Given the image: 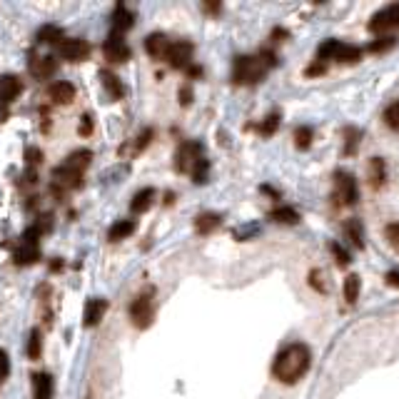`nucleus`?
<instances>
[{
    "label": "nucleus",
    "instance_id": "nucleus-1",
    "mask_svg": "<svg viewBox=\"0 0 399 399\" xmlns=\"http://www.w3.org/2000/svg\"><path fill=\"white\" fill-rule=\"evenodd\" d=\"M312 367V349L307 342H290L274 355L272 377L280 384H297Z\"/></svg>",
    "mask_w": 399,
    "mask_h": 399
},
{
    "label": "nucleus",
    "instance_id": "nucleus-2",
    "mask_svg": "<svg viewBox=\"0 0 399 399\" xmlns=\"http://www.w3.org/2000/svg\"><path fill=\"white\" fill-rule=\"evenodd\" d=\"M274 65H277V57L269 50H262L257 55H237L232 62V82L235 85H257Z\"/></svg>",
    "mask_w": 399,
    "mask_h": 399
},
{
    "label": "nucleus",
    "instance_id": "nucleus-3",
    "mask_svg": "<svg viewBox=\"0 0 399 399\" xmlns=\"http://www.w3.org/2000/svg\"><path fill=\"white\" fill-rule=\"evenodd\" d=\"M175 168L177 172H187L193 175L195 182H202L207 180V157L202 155V145L200 143H182L180 150H177V157H175Z\"/></svg>",
    "mask_w": 399,
    "mask_h": 399
},
{
    "label": "nucleus",
    "instance_id": "nucleus-4",
    "mask_svg": "<svg viewBox=\"0 0 399 399\" xmlns=\"http://www.w3.org/2000/svg\"><path fill=\"white\" fill-rule=\"evenodd\" d=\"M317 60L322 65H330V62H339V65H349V62H360L362 60V50L357 45H349L344 40H324L317 48Z\"/></svg>",
    "mask_w": 399,
    "mask_h": 399
},
{
    "label": "nucleus",
    "instance_id": "nucleus-5",
    "mask_svg": "<svg viewBox=\"0 0 399 399\" xmlns=\"http://www.w3.org/2000/svg\"><path fill=\"white\" fill-rule=\"evenodd\" d=\"M335 202L339 207H352L360 202V187H357V177L347 170H337L335 172V193H332Z\"/></svg>",
    "mask_w": 399,
    "mask_h": 399
},
{
    "label": "nucleus",
    "instance_id": "nucleus-6",
    "mask_svg": "<svg viewBox=\"0 0 399 399\" xmlns=\"http://www.w3.org/2000/svg\"><path fill=\"white\" fill-rule=\"evenodd\" d=\"M367 28L380 37L392 35L394 30H399V3H389V6L380 8V10L369 18Z\"/></svg>",
    "mask_w": 399,
    "mask_h": 399
},
{
    "label": "nucleus",
    "instance_id": "nucleus-7",
    "mask_svg": "<svg viewBox=\"0 0 399 399\" xmlns=\"http://www.w3.org/2000/svg\"><path fill=\"white\" fill-rule=\"evenodd\" d=\"M193 43H187V40H177V43H170V50L168 55H165V60L172 65L175 70H185L190 68V62H193Z\"/></svg>",
    "mask_w": 399,
    "mask_h": 399
},
{
    "label": "nucleus",
    "instance_id": "nucleus-8",
    "mask_svg": "<svg viewBox=\"0 0 399 399\" xmlns=\"http://www.w3.org/2000/svg\"><path fill=\"white\" fill-rule=\"evenodd\" d=\"M152 294H140V297L135 299L130 305V319L135 327H148L150 322H152Z\"/></svg>",
    "mask_w": 399,
    "mask_h": 399
},
{
    "label": "nucleus",
    "instance_id": "nucleus-9",
    "mask_svg": "<svg viewBox=\"0 0 399 399\" xmlns=\"http://www.w3.org/2000/svg\"><path fill=\"white\" fill-rule=\"evenodd\" d=\"M57 50H60V55L65 57V60L80 62L85 60L87 53H90V45H87L85 40H80V37H70V40H62Z\"/></svg>",
    "mask_w": 399,
    "mask_h": 399
},
{
    "label": "nucleus",
    "instance_id": "nucleus-10",
    "mask_svg": "<svg viewBox=\"0 0 399 399\" xmlns=\"http://www.w3.org/2000/svg\"><path fill=\"white\" fill-rule=\"evenodd\" d=\"M103 53H105V57H107V60H112V62H127V60H130V48H127L123 37L115 35V33H112V35L105 40Z\"/></svg>",
    "mask_w": 399,
    "mask_h": 399
},
{
    "label": "nucleus",
    "instance_id": "nucleus-11",
    "mask_svg": "<svg viewBox=\"0 0 399 399\" xmlns=\"http://www.w3.org/2000/svg\"><path fill=\"white\" fill-rule=\"evenodd\" d=\"M107 312V299L103 297H93L90 302L85 305V314H82V324L85 327H95V324L100 322V319L105 317Z\"/></svg>",
    "mask_w": 399,
    "mask_h": 399
},
{
    "label": "nucleus",
    "instance_id": "nucleus-12",
    "mask_svg": "<svg viewBox=\"0 0 399 399\" xmlns=\"http://www.w3.org/2000/svg\"><path fill=\"white\" fill-rule=\"evenodd\" d=\"M57 70V60L50 55H40V57H33L30 60V73L40 80H48L50 75H55Z\"/></svg>",
    "mask_w": 399,
    "mask_h": 399
},
{
    "label": "nucleus",
    "instance_id": "nucleus-13",
    "mask_svg": "<svg viewBox=\"0 0 399 399\" xmlns=\"http://www.w3.org/2000/svg\"><path fill=\"white\" fill-rule=\"evenodd\" d=\"M367 175H369V185H372L374 190H382V187L387 185V162H384V157H372V160H369Z\"/></svg>",
    "mask_w": 399,
    "mask_h": 399
},
{
    "label": "nucleus",
    "instance_id": "nucleus-14",
    "mask_svg": "<svg viewBox=\"0 0 399 399\" xmlns=\"http://www.w3.org/2000/svg\"><path fill=\"white\" fill-rule=\"evenodd\" d=\"M145 50H148L150 57H165L170 50V37L165 33H152L145 40Z\"/></svg>",
    "mask_w": 399,
    "mask_h": 399
},
{
    "label": "nucleus",
    "instance_id": "nucleus-15",
    "mask_svg": "<svg viewBox=\"0 0 399 399\" xmlns=\"http://www.w3.org/2000/svg\"><path fill=\"white\" fill-rule=\"evenodd\" d=\"M269 218V222H274V224H299V220H302V215H299L297 210H294L292 205H282V207H274L272 212L267 215Z\"/></svg>",
    "mask_w": 399,
    "mask_h": 399
},
{
    "label": "nucleus",
    "instance_id": "nucleus-16",
    "mask_svg": "<svg viewBox=\"0 0 399 399\" xmlns=\"http://www.w3.org/2000/svg\"><path fill=\"white\" fill-rule=\"evenodd\" d=\"M80 172H75V170L65 168V165H60V168L53 172V180H55L57 187H65V190H75V187H80Z\"/></svg>",
    "mask_w": 399,
    "mask_h": 399
},
{
    "label": "nucleus",
    "instance_id": "nucleus-17",
    "mask_svg": "<svg viewBox=\"0 0 399 399\" xmlns=\"http://www.w3.org/2000/svg\"><path fill=\"white\" fill-rule=\"evenodd\" d=\"M132 23H135V15H132L127 8L125 6L115 8V12H112V33H115V35H123L125 30H130Z\"/></svg>",
    "mask_w": 399,
    "mask_h": 399
},
{
    "label": "nucleus",
    "instance_id": "nucleus-18",
    "mask_svg": "<svg viewBox=\"0 0 399 399\" xmlns=\"http://www.w3.org/2000/svg\"><path fill=\"white\" fill-rule=\"evenodd\" d=\"M20 90H23V82H20L15 75H3V78H0V100H3V103L15 100L20 95Z\"/></svg>",
    "mask_w": 399,
    "mask_h": 399
},
{
    "label": "nucleus",
    "instance_id": "nucleus-19",
    "mask_svg": "<svg viewBox=\"0 0 399 399\" xmlns=\"http://www.w3.org/2000/svg\"><path fill=\"white\" fill-rule=\"evenodd\" d=\"M222 224V218H220L218 212H202V215H197V220H195V232L197 235H210V232H215Z\"/></svg>",
    "mask_w": 399,
    "mask_h": 399
},
{
    "label": "nucleus",
    "instance_id": "nucleus-20",
    "mask_svg": "<svg viewBox=\"0 0 399 399\" xmlns=\"http://www.w3.org/2000/svg\"><path fill=\"white\" fill-rule=\"evenodd\" d=\"M33 399H53V377L45 372L33 377Z\"/></svg>",
    "mask_w": 399,
    "mask_h": 399
},
{
    "label": "nucleus",
    "instance_id": "nucleus-21",
    "mask_svg": "<svg viewBox=\"0 0 399 399\" xmlns=\"http://www.w3.org/2000/svg\"><path fill=\"white\" fill-rule=\"evenodd\" d=\"M50 100L57 103V105H70L75 100V87L70 82H55V85L50 87Z\"/></svg>",
    "mask_w": 399,
    "mask_h": 399
},
{
    "label": "nucleus",
    "instance_id": "nucleus-22",
    "mask_svg": "<svg viewBox=\"0 0 399 399\" xmlns=\"http://www.w3.org/2000/svg\"><path fill=\"white\" fill-rule=\"evenodd\" d=\"M342 292H344V302H347L349 307H355L357 299H360V292H362V277H360V274H347V277H344Z\"/></svg>",
    "mask_w": 399,
    "mask_h": 399
},
{
    "label": "nucleus",
    "instance_id": "nucleus-23",
    "mask_svg": "<svg viewBox=\"0 0 399 399\" xmlns=\"http://www.w3.org/2000/svg\"><path fill=\"white\" fill-rule=\"evenodd\" d=\"M152 200H155V190H152V187H145V190H140V193L132 197L130 210L135 212V215H143V212H148L150 207H152Z\"/></svg>",
    "mask_w": 399,
    "mask_h": 399
},
{
    "label": "nucleus",
    "instance_id": "nucleus-24",
    "mask_svg": "<svg viewBox=\"0 0 399 399\" xmlns=\"http://www.w3.org/2000/svg\"><path fill=\"white\" fill-rule=\"evenodd\" d=\"M135 230H137L135 220H118V222H115V224L110 227L107 237H110L112 242H120V240H125V237H130Z\"/></svg>",
    "mask_w": 399,
    "mask_h": 399
},
{
    "label": "nucleus",
    "instance_id": "nucleus-25",
    "mask_svg": "<svg viewBox=\"0 0 399 399\" xmlns=\"http://www.w3.org/2000/svg\"><path fill=\"white\" fill-rule=\"evenodd\" d=\"M90 160H93V152L90 150H75L73 155L65 160V168L75 170V172H85V168L90 165Z\"/></svg>",
    "mask_w": 399,
    "mask_h": 399
},
{
    "label": "nucleus",
    "instance_id": "nucleus-26",
    "mask_svg": "<svg viewBox=\"0 0 399 399\" xmlns=\"http://www.w3.org/2000/svg\"><path fill=\"white\" fill-rule=\"evenodd\" d=\"M292 140L297 145V150H310L312 143H314V130L312 125H297L292 132Z\"/></svg>",
    "mask_w": 399,
    "mask_h": 399
},
{
    "label": "nucleus",
    "instance_id": "nucleus-27",
    "mask_svg": "<svg viewBox=\"0 0 399 399\" xmlns=\"http://www.w3.org/2000/svg\"><path fill=\"white\" fill-rule=\"evenodd\" d=\"M382 123H384V127H389L392 132H399V98L392 100V103L384 107V112H382Z\"/></svg>",
    "mask_w": 399,
    "mask_h": 399
},
{
    "label": "nucleus",
    "instance_id": "nucleus-28",
    "mask_svg": "<svg viewBox=\"0 0 399 399\" xmlns=\"http://www.w3.org/2000/svg\"><path fill=\"white\" fill-rule=\"evenodd\" d=\"M344 237H347L349 242H355V247H364V232H362V222L360 220H349L344 224Z\"/></svg>",
    "mask_w": 399,
    "mask_h": 399
},
{
    "label": "nucleus",
    "instance_id": "nucleus-29",
    "mask_svg": "<svg viewBox=\"0 0 399 399\" xmlns=\"http://www.w3.org/2000/svg\"><path fill=\"white\" fill-rule=\"evenodd\" d=\"M40 260V249H37V245H20V249L15 252V262L18 265H33V262Z\"/></svg>",
    "mask_w": 399,
    "mask_h": 399
},
{
    "label": "nucleus",
    "instance_id": "nucleus-30",
    "mask_svg": "<svg viewBox=\"0 0 399 399\" xmlns=\"http://www.w3.org/2000/svg\"><path fill=\"white\" fill-rule=\"evenodd\" d=\"M100 78H103V85H105V90L112 95V100H120V98H123V95H125V87H123V82H120L118 75L103 73Z\"/></svg>",
    "mask_w": 399,
    "mask_h": 399
},
{
    "label": "nucleus",
    "instance_id": "nucleus-31",
    "mask_svg": "<svg viewBox=\"0 0 399 399\" xmlns=\"http://www.w3.org/2000/svg\"><path fill=\"white\" fill-rule=\"evenodd\" d=\"M280 120H282V115L277 110L269 112V115H265V120H262L260 127H257V130H260V135L262 137L274 135V132H277V127H280Z\"/></svg>",
    "mask_w": 399,
    "mask_h": 399
},
{
    "label": "nucleus",
    "instance_id": "nucleus-32",
    "mask_svg": "<svg viewBox=\"0 0 399 399\" xmlns=\"http://www.w3.org/2000/svg\"><path fill=\"white\" fill-rule=\"evenodd\" d=\"M344 155H355L357 148H360V127H344Z\"/></svg>",
    "mask_w": 399,
    "mask_h": 399
},
{
    "label": "nucleus",
    "instance_id": "nucleus-33",
    "mask_svg": "<svg viewBox=\"0 0 399 399\" xmlns=\"http://www.w3.org/2000/svg\"><path fill=\"white\" fill-rule=\"evenodd\" d=\"M394 45H397V37L394 35H384V37H377V40H372L369 43V53H387V50H392Z\"/></svg>",
    "mask_w": 399,
    "mask_h": 399
},
{
    "label": "nucleus",
    "instance_id": "nucleus-34",
    "mask_svg": "<svg viewBox=\"0 0 399 399\" xmlns=\"http://www.w3.org/2000/svg\"><path fill=\"white\" fill-rule=\"evenodd\" d=\"M40 349H43V337H40V330H33L30 339H28V357L40 360Z\"/></svg>",
    "mask_w": 399,
    "mask_h": 399
},
{
    "label": "nucleus",
    "instance_id": "nucleus-35",
    "mask_svg": "<svg viewBox=\"0 0 399 399\" xmlns=\"http://www.w3.org/2000/svg\"><path fill=\"white\" fill-rule=\"evenodd\" d=\"M37 37H40L43 43H60V40H62V30H60V28H55V25H45V28H40Z\"/></svg>",
    "mask_w": 399,
    "mask_h": 399
},
{
    "label": "nucleus",
    "instance_id": "nucleus-36",
    "mask_svg": "<svg viewBox=\"0 0 399 399\" xmlns=\"http://www.w3.org/2000/svg\"><path fill=\"white\" fill-rule=\"evenodd\" d=\"M384 240L399 252V222H389V224H384Z\"/></svg>",
    "mask_w": 399,
    "mask_h": 399
},
{
    "label": "nucleus",
    "instance_id": "nucleus-37",
    "mask_svg": "<svg viewBox=\"0 0 399 399\" xmlns=\"http://www.w3.org/2000/svg\"><path fill=\"white\" fill-rule=\"evenodd\" d=\"M330 252H335L337 265H339V267H347V265H349V252L342 247V245H339V242H332V245H330Z\"/></svg>",
    "mask_w": 399,
    "mask_h": 399
},
{
    "label": "nucleus",
    "instance_id": "nucleus-38",
    "mask_svg": "<svg viewBox=\"0 0 399 399\" xmlns=\"http://www.w3.org/2000/svg\"><path fill=\"white\" fill-rule=\"evenodd\" d=\"M310 285L317 290V292H324V285H322V272L319 269H312L310 272Z\"/></svg>",
    "mask_w": 399,
    "mask_h": 399
},
{
    "label": "nucleus",
    "instance_id": "nucleus-39",
    "mask_svg": "<svg viewBox=\"0 0 399 399\" xmlns=\"http://www.w3.org/2000/svg\"><path fill=\"white\" fill-rule=\"evenodd\" d=\"M78 132H80V135H90V132H93V118H90V115H82L80 118V127H78Z\"/></svg>",
    "mask_w": 399,
    "mask_h": 399
},
{
    "label": "nucleus",
    "instance_id": "nucleus-40",
    "mask_svg": "<svg viewBox=\"0 0 399 399\" xmlns=\"http://www.w3.org/2000/svg\"><path fill=\"white\" fill-rule=\"evenodd\" d=\"M324 70H327V65H322L319 60H314V65H307L305 75H307V78H314V75H322Z\"/></svg>",
    "mask_w": 399,
    "mask_h": 399
},
{
    "label": "nucleus",
    "instance_id": "nucleus-41",
    "mask_svg": "<svg viewBox=\"0 0 399 399\" xmlns=\"http://www.w3.org/2000/svg\"><path fill=\"white\" fill-rule=\"evenodd\" d=\"M25 160H28V165H33V168H35L37 162H40V150L28 148V150H25Z\"/></svg>",
    "mask_w": 399,
    "mask_h": 399
},
{
    "label": "nucleus",
    "instance_id": "nucleus-42",
    "mask_svg": "<svg viewBox=\"0 0 399 399\" xmlns=\"http://www.w3.org/2000/svg\"><path fill=\"white\" fill-rule=\"evenodd\" d=\"M8 372H10V362H8V355H6V352L0 349V377L6 380V377H8Z\"/></svg>",
    "mask_w": 399,
    "mask_h": 399
},
{
    "label": "nucleus",
    "instance_id": "nucleus-43",
    "mask_svg": "<svg viewBox=\"0 0 399 399\" xmlns=\"http://www.w3.org/2000/svg\"><path fill=\"white\" fill-rule=\"evenodd\" d=\"M287 37H290V33L282 30V28H274L272 35H269V40H272V43H285Z\"/></svg>",
    "mask_w": 399,
    "mask_h": 399
},
{
    "label": "nucleus",
    "instance_id": "nucleus-44",
    "mask_svg": "<svg viewBox=\"0 0 399 399\" xmlns=\"http://www.w3.org/2000/svg\"><path fill=\"white\" fill-rule=\"evenodd\" d=\"M384 280H387V285H389V287H397V290H399V272H387Z\"/></svg>",
    "mask_w": 399,
    "mask_h": 399
},
{
    "label": "nucleus",
    "instance_id": "nucleus-45",
    "mask_svg": "<svg viewBox=\"0 0 399 399\" xmlns=\"http://www.w3.org/2000/svg\"><path fill=\"white\" fill-rule=\"evenodd\" d=\"M180 103L182 105H190V98H193V93H190V90H185V87H182V93H180Z\"/></svg>",
    "mask_w": 399,
    "mask_h": 399
},
{
    "label": "nucleus",
    "instance_id": "nucleus-46",
    "mask_svg": "<svg viewBox=\"0 0 399 399\" xmlns=\"http://www.w3.org/2000/svg\"><path fill=\"white\" fill-rule=\"evenodd\" d=\"M205 10L207 12H220V6H218V3H215V6H205Z\"/></svg>",
    "mask_w": 399,
    "mask_h": 399
}]
</instances>
